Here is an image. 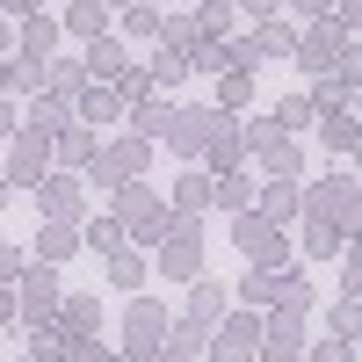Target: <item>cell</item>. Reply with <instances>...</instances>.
Returning <instances> with one entry per match:
<instances>
[{
    "label": "cell",
    "mask_w": 362,
    "mask_h": 362,
    "mask_svg": "<svg viewBox=\"0 0 362 362\" xmlns=\"http://www.w3.org/2000/svg\"><path fill=\"white\" fill-rule=\"evenodd\" d=\"M15 276H22V312L44 326V319L58 312V297H66V290H58V276H51V261H44V268H15Z\"/></svg>",
    "instance_id": "1"
},
{
    "label": "cell",
    "mask_w": 362,
    "mask_h": 362,
    "mask_svg": "<svg viewBox=\"0 0 362 362\" xmlns=\"http://www.w3.org/2000/svg\"><path fill=\"white\" fill-rule=\"evenodd\" d=\"M160 334H167V312L145 297V305H131V319H124V355H160Z\"/></svg>",
    "instance_id": "2"
},
{
    "label": "cell",
    "mask_w": 362,
    "mask_h": 362,
    "mask_svg": "<svg viewBox=\"0 0 362 362\" xmlns=\"http://www.w3.org/2000/svg\"><path fill=\"white\" fill-rule=\"evenodd\" d=\"M167 145H174V153H196V145L210 138V131H218V124H210V109H167Z\"/></svg>",
    "instance_id": "3"
},
{
    "label": "cell",
    "mask_w": 362,
    "mask_h": 362,
    "mask_svg": "<svg viewBox=\"0 0 362 362\" xmlns=\"http://www.w3.org/2000/svg\"><path fill=\"white\" fill-rule=\"evenodd\" d=\"M232 239H239V247H247L261 268H268V261H283V225H276V218H239Z\"/></svg>",
    "instance_id": "4"
},
{
    "label": "cell",
    "mask_w": 362,
    "mask_h": 362,
    "mask_svg": "<svg viewBox=\"0 0 362 362\" xmlns=\"http://www.w3.org/2000/svg\"><path fill=\"white\" fill-rule=\"evenodd\" d=\"M58 319H66V326H58L66 341H87V334H102V305H95V297H58Z\"/></svg>",
    "instance_id": "5"
},
{
    "label": "cell",
    "mask_w": 362,
    "mask_h": 362,
    "mask_svg": "<svg viewBox=\"0 0 362 362\" xmlns=\"http://www.w3.org/2000/svg\"><path fill=\"white\" fill-rule=\"evenodd\" d=\"M51 44H58V22H51V15H29V22H22V58H29V80L44 73Z\"/></svg>",
    "instance_id": "6"
},
{
    "label": "cell",
    "mask_w": 362,
    "mask_h": 362,
    "mask_svg": "<svg viewBox=\"0 0 362 362\" xmlns=\"http://www.w3.org/2000/svg\"><path fill=\"white\" fill-rule=\"evenodd\" d=\"M341 51H355V44H348V29H341V37H334V29H312V37H305V51H297V66L326 73V66H334Z\"/></svg>",
    "instance_id": "7"
},
{
    "label": "cell",
    "mask_w": 362,
    "mask_h": 362,
    "mask_svg": "<svg viewBox=\"0 0 362 362\" xmlns=\"http://www.w3.org/2000/svg\"><path fill=\"white\" fill-rule=\"evenodd\" d=\"M261 355H268V362H297V312H276V319H268Z\"/></svg>",
    "instance_id": "8"
},
{
    "label": "cell",
    "mask_w": 362,
    "mask_h": 362,
    "mask_svg": "<svg viewBox=\"0 0 362 362\" xmlns=\"http://www.w3.org/2000/svg\"><path fill=\"white\" fill-rule=\"evenodd\" d=\"M290 51V29H276V22H261L247 44H239V66H261V58H283Z\"/></svg>",
    "instance_id": "9"
},
{
    "label": "cell",
    "mask_w": 362,
    "mask_h": 362,
    "mask_svg": "<svg viewBox=\"0 0 362 362\" xmlns=\"http://www.w3.org/2000/svg\"><path fill=\"white\" fill-rule=\"evenodd\" d=\"M138 167H145V138H124L109 160H95V174H102V181H131Z\"/></svg>",
    "instance_id": "10"
},
{
    "label": "cell",
    "mask_w": 362,
    "mask_h": 362,
    "mask_svg": "<svg viewBox=\"0 0 362 362\" xmlns=\"http://www.w3.org/2000/svg\"><path fill=\"white\" fill-rule=\"evenodd\" d=\"M87 73H95V80H124V44L95 37V44H87Z\"/></svg>",
    "instance_id": "11"
},
{
    "label": "cell",
    "mask_w": 362,
    "mask_h": 362,
    "mask_svg": "<svg viewBox=\"0 0 362 362\" xmlns=\"http://www.w3.org/2000/svg\"><path fill=\"white\" fill-rule=\"evenodd\" d=\"M254 341H261V326H254V319H225V348H218V362H247Z\"/></svg>",
    "instance_id": "12"
},
{
    "label": "cell",
    "mask_w": 362,
    "mask_h": 362,
    "mask_svg": "<svg viewBox=\"0 0 362 362\" xmlns=\"http://www.w3.org/2000/svg\"><path fill=\"white\" fill-rule=\"evenodd\" d=\"M73 247H80V232H73L66 218H58V225H44V232H37V261H66Z\"/></svg>",
    "instance_id": "13"
},
{
    "label": "cell",
    "mask_w": 362,
    "mask_h": 362,
    "mask_svg": "<svg viewBox=\"0 0 362 362\" xmlns=\"http://www.w3.org/2000/svg\"><path fill=\"white\" fill-rule=\"evenodd\" d=\"M80 124H109V116H124V95H109V87H102V95H80Z\"/></svg>",
    "instance_id": "14"
},
{
    "label": "cell",
    "mask_w": 362,
    "mask_h": 362,
    "mask_svg": "<svg viewBox=\"0 0 362 362\" xmlns=\"http://www.w3.org/2000/svg\"><path fill=\"white\" fill-rule=\"evenodd\" d=\"M37 167H44V138H37V131H29V138L15 145V167H8V174H15V181H44Z\"/></svg>",
    "instance_id": "15"
},
{
    "label": "cell",
    "mask_w": 362,
    "mask_h": 362,
    "mask_svg": "<svg viewBox=\"0 0 362 362\" xmlns=\"http://www.w3.org/2000/svg\"><path fill=\"white\" fill-rule=\"evenodd\" d=\"M218 102H225V109L254 102V73H247V66H225V80H218Z\"/></svg>",
    "instance_id": "16"
},
{
    "label": "cell",
    "mask_w": 362,
    "mask_h": 362,
    "mask_svg": "<svg viewBox=\"0 0 362 362\" xmlns=\"http://www.w3.org/2000/svg\"><path fill=\"white\" fill-rule=\"evenodd\" d=\"M66 29L73 37H102V0H80V8L66 15Z\"/></svg>",
    "instance_id": "17"
},
{
    "label": "cell",
    "mask_w": 362,
    "mask_h": 362,
    "mask_svg": "<svg viewBox=\"0 0 362 362\" xmlns=\"http://www.w3.org/2000/svg\"><path fill=\"white\" fill-rule=\"evenodd\" d=\"M261 203H268L261 218H276V225H283L290 210H297V189H290V181H268V196H261Z\"/></svg>",
    "instance_id": "18"
},
{
    "label": "cell",
    "mask_w": 362,
    "mask_h": 362,
    "mask_svg": "<svg viewBox=\"0 0 362 362\" xmlns=\"http://www.w3.org/2000/svg\"><path fill=\"white\" fill-rule=\"evenodd\" d=\"M196 29H203V37H225V29H232V8H225V0H203Z\"/></svg>",
    "instance_id": "19"
},
{
    "label": "cell",
    "mask_w": 362,
    "mask_h": 362,
    "mask_svg": "<svg viewBox=\"0 0 362 362\" xmlns=\"http://www.w3.org/2000/svg\"><path fill=\"white\" fill-rule=\"evenodd\" d=\"M326 145H334V153H348V145H355V124H348V109H326Z\"/></svg>",
    "instance_id": "20"
},
{
    "label": "cell",
    "mask_w": 362,
    "mask_h": 362,
    "mask_svg": "<svg viewBox=\"0 0 362 362\" xmlns=\"http://www.w3.org/2000/svg\"><path fill=\"white\" fill-rule=\"evenodd\" d=\"M210 319H225V297H218V283H196V326H210Z\"/></svg>",
    "instance_id": "21"
},
{
    "label": "cell",
    "mask_w": 362,
    "mask_h": 362,
    "mask_svg": "<svg viewBox=\"0 0 362 362\" xmlns=\"http://www.w3.org/2000/svg\"><path fill=\"white\" fill-rule=\"evenodd\" d=\"M73 203H80L73 181H51V189H44V210H58V218H73Z\"/></svg>",
    "instance_id": "22"
},
{
    "label": "cell",
    "mask_w": 362,
    "mask_h": 362,
    "mask_svg": "<svg viewBox=\"0 0 362 362\" xmlns=\"http://www.w3.org/2000/svg\"><path fill=\"white\" fill-rule=\"evenodd\" d=\"M116 239H124V218H102V225H87V247H102V254H116Z\"/></svg>",
    "instance_id": "23"
},
{
    "label": "cell",
    "mask_w": 362,
    "mask_h": 362,
    "mask_svg": "<svg viewBox=\"0 0 362 362\" xmlns=\"http://www.w3.org/2000/svg\"><path fill=\"white\" fill-rule=\"evenodd\" d=\"M160 22H167L160 8H131V37H160Z\"/></svg>",
    "instance_id": "24"
},
{
    "label": "cell",
    "mask_w": 362,
    "mask_h": 362,
    "mask_svg": "<svg viewBox=\"0 0 362 362\" xmlns=\"http://www.w3.org/2000/svg\"><path fill=\"white\" fill-rule=\"evenodd\" d=\"M276 124H283V131H297V124H312V102H283V109H276Z\"/></svg>",
    "instance_id": "25"
},
{
    "label": "cell",
    "mask_w": 362,
    "mask_h": 362,
    "mask_svg": "<svg viewBox=\"0 0 362 362\" xmlns=\"http://www.w3.org/2000/svg\"><path fill=\"white\" fill-rule=\"evenodd\" d=\"M58 116H66L58 102H37V109H29V124H37V138H44V131H58Z\"/></svg>",
    "instance_id": "26"
},
{
    "label": "cell",
    "mask_w": 362,
    "mask_h": 362,
    "mask_svg": "<svg viewBox=\"0 0 362 362\" xmlns=\"http://www.w3.org/2000/svg\"><path fill=\"white\" fill-rule=\"evenodd\" d=\"M109 276H116V283L131 290V283H138V254H116V261H109Z\"/></svg>",
    "instance_id": "27"
},
{
    "label": "cell",
    "mask_w": 362,
    "mask_h": 362,
    "mask_svg": "<svg viewBox=\"0 0 362 362\" xmlns=\"http://www.w3.org/2000/svg\"><path fill=\"white\" fill-rule=\"evenodd\" d=\"M203 196H210L203 181H181V189H174V203H181V210H203Z\"/></svg>",
    "instance_id": "28"
},
{
    "label": "cell",
    "mask_w": 362,
    "mask_h": 362,
    "mask_svg": "<svg viewBox=\"0 0 362 362\" xmlns=\"http://www.w3.org/2000/svg\"><path fill=\"white\" fill-rule=\"evenodd\" d=\"M268 297H276V290H268V268H254V276H247V305H268Z\"/></svg>",
    "instance_id": "29"
},
{
    "label": "cell",
    "mask_w": 362,
    "mask_h": 362,
    "mask_svg": "<svg viewBox=\"0 0 362 362\" xmlns=\"http://www.w3.org/2000/svg\"><path fill=\"white\" fill-rule=\"evenodd\" d=\"M276 8H283V0H247V15H261V22L276 15Z\"/></svg>",
    "instance_id": "30"
},
{
    "label": "cell",
    "mask_w": 362,
    "mask_h": 362,
    "mask_svg": "<svg viewBox=\"0 0 362 362\" xmlns=\"http://www.w3.org/2000/svg\"><path fill=\"white\" fill-rule=\"evenodd\" d=\"M15 268H22V261H15V254H8V247H0V276H15Z\"/></svg>",
    "instance_id": "31"
},
{
    "label": "cell",
    "mask_w": 362,
    "mask_h": 362,
    "mask_svg": "<svg viewBox=\"0 0 362 362\" xmlns=\"http://www.w3.org/2000/svg\"><path fill=\"white\" fill-rule=\"evenodd\" d=\"M8 8H15V15H37V0H8Z\"/></svg>",
    "instance_id": "32"
},
{
    "label": "cell",
    "mask_w": 362,
    "mask_h": 362,
    "mask_svg": "<svg viewBox=\"0 0 362 362\" xmlns=\"http://www.w3.org/2000/svg\"><path fill=\"white\" fill-rule=\"evenodd\" d=\"M297 8H305V15H326V0H297Z\"/></svg>",
    "instance_id": "33"
},
{
    "label": "cell",
    "mask_w": 362,
    "mask_h": 362,
    "mask_svg": "<svg viewBox=\"0 0 362 362\" xmlns=\"http://www.w3.org/2000/svg\"><path fill=\"white\" fill-rule=\"evenodd\" d=\"M8 124H15V109H8V102H0V131H8Z\"/></svg>",
    "instance_id": "34"
},
{
    "label": "cell",
    "mask_w": 362,
    "mask_h": 362,
    "mask_svg": "<svg viewBox=\"0 0 362 362\" xmlns=\"http://www.w3.org/2000/svg\"><path fill=\"white\" fill-rule=\"evenodd\" d=\"M102 362H138V355H102Z\"/></svg>",
    "instance_id": "35"
},
{
    "label": "cell",
    "mask_w": 362,
    "mask_h": 362,
    "mask_svg": "<svg viewBox=\"0 0 362 362\" xmlns=\"http://www.w3.org/2000/svg\"><path fill=\"white\" fill-rule=\"evenodd\" d=\"M0 203H8V181H0Z\"/></svg>",
    "instance_id": "36"
},
{
    "label": "cell",
    "mask_w": 362,
    "mask_h": 362,
    "mask_svg": "<svg viewBox=\"0 0 362 362\" xmlns=\"http://www.w3.org/2000/svg\"><path fill=\"white\" fill-rule=\"evenodd\" d=\"M0 87H8V66H0Z\"/></svg>",
    "instance_id": "37"
},
{
    "label": "cell",
    "mask_w": 362,
    "mask_h": 362,
    "mask_svg": "<svg viewBox=\"0 0 362 362\" xmlns=\"http://www.w3.org/2000/svg\"><path fill=\"white\" fill-rule=\"evenodd\" d=\"M29 362H44V355H29Z\"/></svg>",
    "instance_id": "38"
}]
</instances>
